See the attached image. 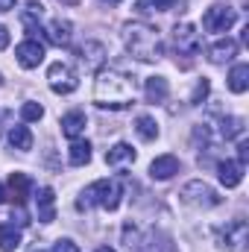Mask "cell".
<instances>
[{"instance_id": "obj_1", "label": "cell", "mask_w": 249, "mask_h": 252, "mask_svg": "<svg viewBox=\"0 0 249 252\" xmlns=\"http://www.w3.org/2000/svg\"><path fill=\"white\" fill-rule=\"evenodd\" d=\"M135 97V82L132 76L118 73V70H103L94 85V100L100 109H126Z\"/></svg>"}, {"instance_id": "obj_2", "label": "cell", "mask_w": 249, "mask_h": 252, "mask_svg": "<svg viewBox=\"0 0 249 252\" xmlns=\"http://www.w3.org/2000/svg\"><path fill=\"white\" fill-rule=\"evenodd\" d=\"M124 44L126 50L141 62H158L164 56V44H161L158 30L150 27V24H141V21L124 27Z\"/></svg>"}, {"instance_id": "obj_3", "label": "cell", "mask_w": 249, "mask_h": 252, "mask_svg": "<svg viewBox=\"0 0 249 252\" xmlns=\"http://www.w3.org/2000/svg\"><path fill=\"white\" fill-rule=\"evenodd\" d=\"M121 196H124V185L118 179H100L82 190V196L76 199V208L88 211L91 205H103L106 211H115L121 205Z\"/></svg>"}, {"instance_id": "obj_4", "label": "cell", "mask_w": 249, "mask_h": 252, "mask_svg": "<svg viewBox=\"0 0 249 252\" xmlns=\"http://www.w3.org/2000/svg\"><path fill=\"white\" fill-rule=\"evenodd\" d=\"M182 202L187 205H193V208H214V205H220V196H217V190L211 188V185H205V182H187L185 188H182Z\"/></svg>"}, {"instance_id": "obj_5", "label": "cell", "mask_w": 249, "mask_h": 252, "mask_svg": "<svg viewBox=\"0 0 249 252\" xmlns=\"http://www.w3.org/2000/svg\"><path fill=\"white\" fill-rule=\"evenodd\" d=\"M217 241H220V247L226 252H244L249 244V226L244 220H232L226 229H220Z\"/></svg>"}, {"instance_id": "obj_6", "label": "cell", "mask_w": 249, "mask_h": 252, "mask_svg": "<svg viewBox=\"0 0 249 252\" xmlns=\"http://www.w3.org/2000/svg\"><path fill=\"white\" fill-rule=\"evenodd\" d=\"M238 21V12L232 9V6H211L205 15H202V27L208 30V32H229L232 30V24Z\"/></svg>"}, {"instance_id": "obj_7", "label": "cell", "mask_w": 249, "mask_h": 252, "mask_svg": "<svg viewBox=\"0 0 249 252\" xmlns=\"http://www.w3.org/2000/svg\"><path fill=\"white\" fill-rule=\"evenodd\" d=\"M173 41H176V50L182 56H196L202 50V38H199V32H196L193 24H179L173 30Z\"/></svg>"}, {"instance_id": "obj_8", "label": "cell", "mask_w": 249, "mask_h": 252, "mask_svg": "<svg viewBox=\"0 0 249 252\" xmlns=\"http://www.w3.org/2000/svg\"><path fill=\"white\" fill-rule=\"evenodd\" d=\"M76 56H79V64H82L85 70H100V67L106 64V47H103L100 41H85V44L76 50Z\"/></svg>"}, {"instance_id": "obj_9", "label": "cell", "mask_w": 249, "mask_h": 252, "mask_svg": "<svg viewBox=\"0 0 249 252\" xmlns=\"http://www.w3.org/2000/svg\"><path fill=\"white\" fill-rule=\"evenodd\" d=\"M47 79H50V88H53L56 94H70V91H76V79H73V73L67 70V64H62V62L50 64Z\"/></svg>"}, {"instance_id": "obj_10", "label": "cell", "mask_w": 249, "mask_h": 252, "mask_svg": "<svg viewBox=\"0 0 249 252\" xmlns=\"http://www.w3.org/2000/svg\"><path fill=\"white\" fill-rule=\"evenodd\" d=\"M15 56H18V64L21 67H38L44 62V47L35 41V38H27L15 47Z\"/></svg>"}, {"instance_id": "obj_11", "label": "cell", "mask_w": 249, "mask_h": 252, "mask_svg": "<svg viewBox=\"0 0 249 252\" xmlns=\"http://www.w3.org/2000/svg\"><path fill=\"white\" fill-rule=\"evenodd\" d=\"M179 173V158L176 156H158L153 164H150V176L153 179H158V182H167V179H173Z\"/></svg>"}, {"instance_id": "obj_12", "label": "cell", "mask_w": 249, "mask_h": 252, "mask_svg": "<svg viewBox=\"0 0 249 252\" xmlns=\"http://www.w3.org/2000/svg\"><path fill=\"white\" fill-rule=\"evenodd\" d=\"M217 173H220V182H223L226 188H238V185H241V179H244V164H241V161L226 158V161H220V164H217Z\"/></svg>"}, {"instance_id": "obj_13", "label": "cell", "mask_w": 249, "mask_h": 252, "mask_svg": "<svg viewBox=\"0 0 249 252\" xmlns=\"http://www.w3.org/2000/svg\"><path fill=\"white\" fill-rule=\"evenodd\" d=\"M135 252H176V247L170 244L167 235H161V232H147V238L135 247Z\"/></svg>"}, {"instance_id": "obj_14", "label": "cell", "mask_w": 249, "mask_h": 252, "mask_svg": "<svg viewBox=\"0 0 249 252\" xmlns=\"http://www.w3.org/2000/svg\"><path fill=\"white\" fill-rule=\"evenodd\" d=\"M35 205H38V220H41V223H53V220H56V196H53V188L38 190Z\"/></svg>"}, {"instance_id": "obj_15", "label": "cell", "mask_w": 249, "mask_h": 252, "mask_svg": "<svg viewBox=\"0 0 249 252\" xmlns=\"http://www.w3.org/2000/svg\"><path fill=\"white\" fill-rule=\"evenodd\" d=\"M167 94H170V85H167L164 76H150V79L144 82V97H147V103H164Z\"/></svg>"}, {"instance_id": "obj_16", "label": "cell", "mask_w": 249, "mask_h": 252, "mask_svg": "<svg viewBox=\"0 0 249 252\" xmlns=\"http://www.w3.org/2000/svg\"><path fill=\"white\" fill-rule=\"evenodd\" d=\"M85 126H88V121H85L82 112H67V115L62 118V135L70 138V141H76V138L85 132Z\"/></svg>"}, {"instance_id": "obj_17", "label": "cell", "mask_w": 249, "mask_h": 252, "mask_svg": "<svg viewBox=\"0 0 249 252\" xmlns=\"http://www.w3.org/2000/svg\"><path fill=\"white\" fill-rule=\"evenodd\" d=\"M235 53H238V41H235V38H220L217 44H211L208 59H211L214 64H223V62H229Z\"/></svg>"}, {"instance_id": "obj_18", "label": "cell", "mask_w": 249, "mask_h": 252, "mask_svg": "<svg viewBox=\"0 0 249 252\" xmlns=\"http://www.w3.org/2000/svg\"><path fill=\"white\" fill-rule=\"evenodd\" d=\"M9 196H12L18 205L27 202V196H30V176H27V173H12V176H9Z\"/></svg>"}, {"instance_id": "obj_19", "label": "cell", "mask_w": 249, "mask_h": 252, "mask_svg": "<svg viewBox=\"0 0 249 252\" xmlns=\"http://www.w3.org/2000/svg\"><path fill=\"white\" fill-rule=\"evenodd\" d=\"M47 38H50V44H56V47H67V44H70V24L62 21V18H56V21L47 27Z\"/></svg>"}, {"instance_id": "obj_20", "label": "cell", "mask_w": 249, "mask_h": 252, "mask_svg": "<svg viewBox=\"0 0 249 252\" xmlns=\"http://www.w3.org/2000/svg\"><path fill=\"white\" fill-rule=\"evenodd\" d=\"M21 247V229L15 223H0V250L15 252Z\"/></svg>"}, {"instance_id": "obj_21", "label": "cell", "mask_w": 249, "mask_h": 252, "mask_svg": "<svg viewBox=\"0 0 249 252\" xmlns=\"http://www.w3.org/2000/svg\"><path fill=\"white\" fill-rule=\"evenodd\" d=\"M187 0H135L141 12H170V9H185Z\"/></svg>"}, {"instance_id": "obj_22", "label": "cell", "mask_w": 249, "mask_h": 252, "mask_svg": "<svg viewBox=\"0 0 249 252\" xmlns=\"http://www.w3.org/2000/svg\"><path fill=\"white\" fill-rule=\"evenodd\" d=\"M67 161L73 164V167H82V164H88L91 161V144L88 141H73L70 144V153H67Z\"/></svg>"}, {"instance_id": "obj_23", "label": "cell", "mask_w": 249, "mask_h": 252, "mask_svg": "<svg viewBox=\"0 0 249 252\" xmlns=\"http://www.w3.org/2000/svg\"><path fill=\"white\" fill-rule=\"evenodd\" d=\"M9 144H12L15 150L27 153V150H32V132H30L27 126H12V129H9Z\"/></svg>"}, {"instance_id": "obj_24", "label": "cell", "mask_w": 249, "mask_h": 252, "mask_svg": "<svg viewBox=\"0 0 249 252\" xmlns=\"http://www.w3.org/2000/svg\"><path fill=\"white\" fill-rule=\"evenodd\" d=\"M229 88L235 94H244L249 88V64H235L232 73H229Z\"/></svg>"}, {"instance_id": "obj_25", "label": "cell", "mask_w": 249, "mask_h": 252, "mask_svg": "<svg viewBox=\"0 0 249 252\" xmlns=\"http://www.w3.org/2000/svg\"><path fill=\"white\" fill-rule=\"evenodd\" d=\"M124 161H135V150H132L129 144L121 141V144H115V147L106 153V164H112V167H115V164H124Z\"/></svg>"}, {"instance_id": "obj_26", "label": "cell", "mask_w": 249, "mask_h": 252, "mask_svg": "<svg viewBox=\"0 0 249 252\" xmlns=\"http://www.w3.org/2000/svg\"><path fill=\"white\" fill-rule=\"evenodd\" d=\"M135 132H138L144 141H153V138H158V126H156V121H153L150 115H141V118L135 121Z\"/></svg>"}, {"instance_id": "obj_27", "label": "cell", "mask_w": 249, "mask_h": 252, "mask_svg": "<svg viewBox=\"0 0 249 252\" xmlns=\"http://www.w3.org/2000/svg\"><path fill=\"white\" fill-rule=\"evenodd\" d=\"M41 118H44V109H41V103H24V106H21V121H24V124L41 121Z\"/></svg>"}, {"instance_id": "obj_28", "label": "cell", "mask_w": 249, "mask_h": 252, "mask_svg": "<svg viewBox=\"0 0 249 252\" xmlns=\"http://www.w3.org/2000/svg\"><path fill=\"white\" fill-rule=\"evenodd\" d=\"M220 132H223V138H241L244 135V121L241 118H226Z\"/></svg>"}, {"instance_id": "obj_29", "label": "cell", "mask_w": 249, "mask_h": 252, "mask_svg": "<svg viewBox=\"0 0 249 252\" xmlns=\"http://www.w3.org/2000/svg\"><path fill=\"white\" fill-rule=\"evenodd\" d=\"M208 79H199L196 82V88H193V94H190V106H202V100L208 97Z\"/></svg>"}, {"instance_id": "obj_30", "label": "cell", "mask_w": 249, "mask_h": 252, "mask_svg": "<svg viewBox=\"0 0 249 252\" xmlns=\"http://www.w3.org/2000/svg\"><path fill=\"white\" fill-rule=\"evenodd\" d=\"M53 252H79V247H76L73 241H56Z\"/></svg>"}, {"instance_id": "obj_31", "label": "cell", "mask_w": 249, "mask_h": 252, "mask_svg": "<svg viewBox=\"0 0 249 252\" xmlns=\"http://www.w3.org/2000/svg\"><path fill=\"white\" fill-rule=\"evenodd\" d=\"M247 158H249V144L241 138V141H238V161H241V164H247Z\"/></svg>"}, {"instance_id": "obj_32", "label": "cell", "mask_w": 249, "mask_h": 252, "mask_svg": "<svg viewBox=\"0 0 249 252\" xmlns=\"http://www.w3.org/2000/svg\"><path fill=\"white\" fill-rule=\"evenodd\" d=\"M12 220H15V223H18V229H21V226H27V223H30V220H27V211H24V205H18V211H15V214H12Z\"/></svg>"}, {"instance_id": "obj_33", "label": "cell", "mask_w": 249, "mask_h": 252, "mask_svg": "<svg viewBox=\"0 0 249 252\" xmlns=\"http://www.w3.org/2000/svg\"><path fill=\"white\" fill-rule=\"evenodd\" d=\"M6 47H9V30L0 27V50H6Z\"/></svg>"}, {"instance_id": "obj_34", "label": "cell", "mask_w": 249, "mask_h": 252, "mask_svg": "<svg viewBox=\"0 0 249 252\" xmlns=\"http://www.w3.org/2000/svg\"><path fill=\"white\" fill-rule=\"evenodd\" d=\"M9 9H15V0H0V12H9Z\"/></svg>"}, {"instance_id": "obj_35", "label": "cell", "mask_w": 249, "mask_h": 252, "mask_svg": "<svg viewBox=\"0 0 249 252\" xmlns=\"http://www.w3.org/2000/svg\"><path fill=\"white\" fill-rule=\"evenodd\" d=\"M3 199H6V188H3V185H0V202H3Z\"/></svg>"}, {"instance_id": "obj_36", "label": "cell", "mask_w": 249, "mask_h": 252, "mask_svg": "<svg viewBox=\"0 0 249 252\" xmlns=\"http://www.w3.org/2000/svg\"><path fill=\"white\" fill-rule=\"evenodd\" d=\"M97 252H115V250H109V247H100V250H97Z\"/></svg>"}, {"instance_id": "obj_37", "label": "cell", "mask_w": 249, "mask_h": 252, "mask_svg": "<svg viewBox=\"0 0 249 252\" xmlns=\"http://www.w3.org/2000/svg\"><path fill=\"white\" fill-rule=\"evenodd\" d=\"M103 3H121V0H103Z\"/></svg>"}, {"instance_id": "obj_38", "label": "cell", "mask_w": 249, "mask_h": 252, "mask_svg": "<svg viewBox=\"0 0 249 252\" xmlns=\"http://www.w3.org/2000/svg\"><path fill=\"white\" fill-rule=\"evenodd\" d=\"M32 252H41V250H32Z\"/></svg>"}, {"instance_id": "obj_39", "label": "cell", "mask_w": 249, "mask_h": 252, "mask_svg": "<svg viewBox=\"0 0 249 252\" xmlns=\"http://www.w3.org/2000/svg\"><path fill=\"white\" fill-rule=\"evenodd\" d=\"M0 82H3V76H0Z\"/></svg>"}]
</instances>
